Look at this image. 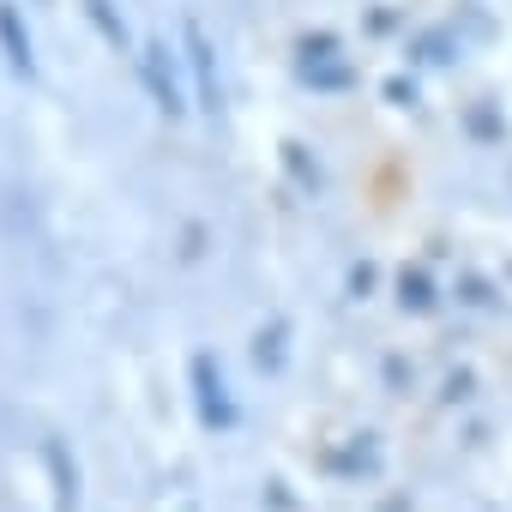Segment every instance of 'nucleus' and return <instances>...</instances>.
<instances>
[{
  "label": "nucleus",
  "instance_id": "3",
  "mask_svg": "<svg viewBox=\"0 0 512 512\" xmlns=\"http://www.w3.org/2000/svg\"><path fill=\"white\" fill-rule=\"evenodd\" d=\"M187 61H193V73H199V103H205V109H217L223 85H217V67H211V43H205L199 19H187Z\"/></svg>",
  "mask_w": 512,
  "mask_h": 512
},
{
  "label": "nucleus",
  "instance_id": "4",
  "mask_svg": "<svg viewBox=\"0 0 512 512\" xmlns=\"http://www.w3.org/2000/svg\"><path fill=\"white\" fill-rule=\"evenodd\" d=\"M0 49H7V61H13V73H37V61H31V37H25V25H19V7H0Z\"/></svg>",
  "mask_w": 512,
  "mask_h": 512
},
{
  "label": "nucleus",
  "instance_id": "2",
  "mask_svg": "<svg viewBox=\"0 0 512 512\" xmlns=\"http://www.w3.org/2000/svg\"><path fill=\"white\" fill-rule=\"evenodd\" d=\"M139 73H145V85H151V97H157V109L163 115H181L187 103H181V79H175V67H169V49L163 43H151L145 55H139Z\"/></svg>",
  "mask_w": 512,
  "mask_h": 512
},
{
  "label": "nucleus",
  "instance_id": "6",
  "mask_svg": "<svg viewBox=\"0 0 512 512\" xmlns=\"http://www.w3.org/2000/svg\"><path fill=\"white\" fill-rule=\"evenodd\" d=\"M85 13H91V19H97V31H103V37H109V43H127V25H121V19H115V13H109V0H85Z\"/></svg>",
  "mask_w": 512,
  "mask_h": 512
},
{
  "label": "nucleus",
  "instance_id": "7",
  "mask_svg": "<svg viewBox=\"0 0 512 512\" xmlns=\"http://www.w3.org/2000/svg\"><path fill=\"white\" fill-rule=\"evenodd\" d=\"M398 290H404V302H410V308H428V302H434V296H428V284H422V278H410V272H404V284H398Z\"/></svg>",
  "mask_w": 512,
  "mask_h": 512
},
{
  "label": "nucleus",
  "instance_id": "5",
  "mask_svg": "<svg viewBox=\"0 0 512 512\" xmlns=\"http://www.w3.org/2000/svg\"><path fill=\"white\" fill-rule=\"evenodd\" d=\"M49 470H55V512H73L79 506V476L67 470V446L49 440Z\"/></svg>",
  "mask_w": 512,
  "mask_h": 512
},
{
  "label": "nucleus",
  "instance_id": "1",
  "mask_svg": "<svg viewBox=\"0 0 512 512\" xmlns=\"http://www.w3.org/2000/svg\"><path fill=\"white\" fill-rule=\"evenodd\" d=\"M193 392H199V422L205 428H235V404L223 398V380H217L211 356H193Z\"/></svg>",
  "mask_w": 512,
  "mask_h": 512
}]
</instances>
